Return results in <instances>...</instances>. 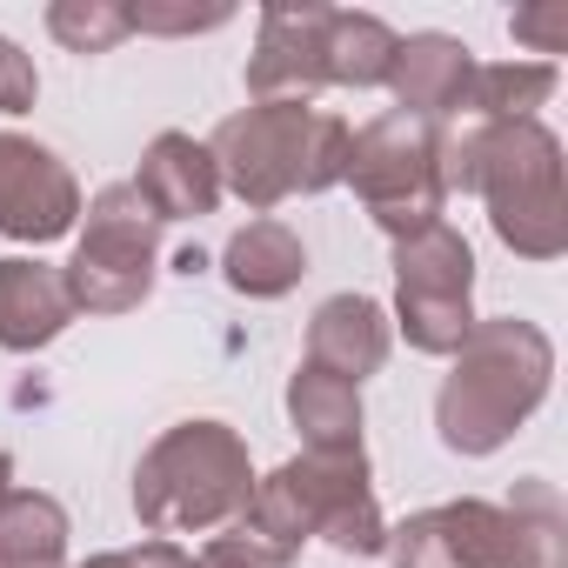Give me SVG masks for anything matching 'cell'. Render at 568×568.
I'll return each instance as SVG.
<instances>
[{"label": "cell", "mask_w": 568, "mask_h": 568, "mask_svg": "<svg viewBox=\"0 0 568 568\" xmlns=\"http://www.w3.org/2000/svg\"><path fill=\"white\" fill-rule=\"evenodd\" d=\"M555 388V342L528 315H481L435 388V435L448 455H501Z\"/></svg>", "instance_id": "cell-1"}, {"label": "cell", "mask_w": 568, "mask_h": 568, "mask_svg": "<svg viewBox=\"0 0 568 568\" xmlns=\"http://www.w3.org/2000/svg\"><path fill=\"white\" fill-rule=\"evenodd\" d=\"M254 495V455L234 422L187 415L161 428L134 462V521L161 541L174 535H221Z\"/></svg>", "instance_id": "cell-2"}, {"label": "cell", "mask_w": 568, "mask_h": 568, "mask_svg": "<svg viewBox=\"0 0 568 568\" xmlns=\"http://www.w3.org/2000/svg\"><path fill=\"white\" fill-rule=\"evenodd\" d=\"M348 141L355 128L335 108H254L247 101L207 134V154L221 168V194L247 201L254 214H274L295 194L342 187Z\"/></svg>", "instance_id": "cell-3"}, {"label": "cell", "mask_w": 568, "mask_h": 568, "mask_svg": "<svg viewBox=\"0 0 568 568\" xmlns=\"http://www.w3.org/2000/svg\"><path fill=\"white\" fill-rule=\"evenodd\" d=\"M561 134L548 121H515L481 134L475 194L488 207L495 241L515 261H561L568 254V187H561Z\"/></svg>", "instance_id": "cell-4"}, {"label": "cell", "mask_w": 568, "mask_h": 568, "mask_svg": "<svg viewBox=\"0 0 568 568\" xmlns=\"http://www.w3.org/2000/svg\"><path fill=\"white\" fill-rule=\"evenodd\" d=\"M74 315H134L161 281V221L134 194V181H108L74 227V254L61 267Z\"/></svg>", "instance_id": "cell-5"}, {"label": "cell", "mask_w": 568, "mask_h": 568, "mask_svg": "<svg viewBox=\"0 0 568 568\" xmlns=\"http://www.w3.org/2000/svg\"><path fill=\"white\" fill-rule=\"evenodd\" d=\"M355 201L368 207V221L388 234V241H408L435 221H448V194H442V174H435V128L415 121V114H375L355 128L348 141V174Z\"/></svg>", "instance_id": "cell-6"}, {"label": "cell", "mask_w": 568, "mask_h": 568, "mask_svg": "<svg viewBox=\"0 0 568 568\" xmlns=\"http://www.w3.org/2000/svg\"><path fill=\"white\" fill-rule=\"evenodd\" d=\"M274 481L288 488L295 515L308 521V541H328L335 555H382L388 548V515H382V495H375V468H368V448H302L295 462H281Z\"/></svg>", "instance_id": "cell-7"}, {"label": "cell", "mask_w": 568, "mask_h": 568, "mask_svg": "<svg viewBox=\"0 0 568 568\" xmlns=\"http://www.w3.org/2000/svg\"><path fill=\"white\" fill-rule=\"evenodd\" d=\"M322 34H328L322 0H267L254 14V54L241 68L247 101L254 108H315L328 88Z\"/></svg>", "instance_id": "cell-8"}, {"label": "cell", "mask_w": 568, "mask_h": 568, "mask_svg": "<svg viewBox=\"0 0 568 568\" xmlns=\"http://www.w3.org/2000/svg\"><path fill=\"white\" fill-rule=\"evenodd\" d=\"M81 181L48 141L0 134V234L21 247H54L81 227Z\"/></svg>", "instance_id": "cell-9"}, {"label": "cell", "mask_w": 568, "mask_h": 568, "mask_svg": "<svg viewBox=\"0 0 568 568\" xmlns=\"http://www.w3.org/2000/svg\"><path fill=\"white\" fill-rule=\"evenodd\" d=\"M468 81H475V48L455 41V34H402L395 41V61H388V101L395 114H415L428 128L442 121H462V101H468Z\"/></svg>", "instance_id": "cell-10"}, {"label": "cell", "mask_w": 568, "mask_h": 568, "mask_svg": "<svg viewBox=\"0 0 568 568\" xmlns=\"http://www.w3.org/2000/svg\"><path fill=\"white\" fill-rule=\"evenodd\" d=\"M134 194L154 207V221H201L221 207V168L207 154V141L181 134V128H161L148 148H141V168H134Z\"/></svg>", "instance_id": "cell-11"}, {"label": "cell", "mask_w": 568, "mask_h": 568, "mask_svg": "<svg viewBox=\"0 0 568 568\" xmlns=\"http://www.w3.org/2000/svg\"><path fill=\"white\" fill-rule=\"evenodd\" d=\"M388 355H395V322H388V308L375 295L348 288V295H328L308 315V362L315 368H328V375L362 388L368 375L388 368Z\"/></svg>", "instance_id": "cell-12"}, {"label": "cell", "mask_w": 568, "mask_h": 568, "mask_svg": "<svg viewBox=\"0 0 568 568\" xmlns=\"http://www.w3.org/2000/svg\"><path fill=\"white\" fill-rule=\"evenodd\" d=\"M74 328V302L54 261L41 254H8L0 261V348L8 355H41Z\"/></svg>", "instance_id": "cell-13"}, {"label": "cell", "mask_w": 568, "mask_h": 568, "mask_svg": "<svg viewBox=\"0 0 568 568\" xmlns=\"http://www.w3.org/2000/svg\"><path fill=\"white\" fill-rule=\"evenodd\" d=\"M302 274H308V241L274 214L241 221L221 247V281L241 302H281L302 288Z\"/></svg>", "instance_id": "cell-14"}, {"label": "cell", "mask_w": 568, "mask_h": 568, "mask_svg": "<svg viewBox=\"0 0 568 568\" xmlns=\"http://www.w3.org/2000/svg\"><path fill=\"white\" fill-rule=\"evenodd\" d=\"M388 267H395V295H408V302H475V247L448 221L395 241Z\"/></svg>", "instance_id": "cell-15"}, {"label": "cell", "mask_w": 568, "mask_h": 568, "mask_svg": "<svg viewBox=\"0 0 568 568\" xmlns=\"http://www.w3.org/2000/svg\"><path fill=\"white\" fill-rule=\"evenodd\" d=\"M288 422H295L302 448L335 455V448H362L368 408H362V388H355V382H342V375L302 362V368L288 375Z\"/></svg>", "instance_id": "cell-16"}, {"label": "cell", "mask_w": 568, "mask_h": 568, "mask_svg": "<svg viewBox=\"0 0 568 568\" xmlns=\"http://www.w3.org/2000/svg\"><path fill=\"white\" fill-rule=\"evenodd\" d=\"M555 88H561V68L555 61H475L462 121H481V128L541 121V108L555 101Z\"/></svg>", "instance_id": "cell-17"}, {"label": "cell", "mask_w": 568, "mask_h": 568, "mask_svg": "<svg viewBox=\"0 0 568 568\" xmlns=\"http://www.w3.org/2000/svg\"><path fill=\"white\" fill-rule=\"evenodd\" d=\"M395 28L368 8H328V34H322V68H328V88H348V94H375L388 81V61H395Z\"/></svg>", "instance_id": "cell-18"}, {"label": "cell", "mask_w": 568, "mask_h": 568, "mask_svg": "<svg viewBox=\"0 0 568 568\" xmlns=\"http://www.w3.org/2000/svg\"><path fill=\"white\" fill-rule=\"evenodd\" d=\"M68 508L48 488H14L0 501V568H68Z\"/></svg>", "instance_id": "cell-19"}, {"label": "cell", "mask_w": 568, "mask_h": 568, "mask_svg": "<svg viewBox=\"0 0 568 568\" xmlns=\"http://www.w3.org/2000/svg\"><path fill=\"white\" fill-rule=\"evenodd\" d=\"M48 34L68 54H114L128 41V8L121 0H48Z\"/></svg>", "instance_id": "cell-20"}, {"label": "cell", "mask_w": 568, "mask_h": 568, "mask_svg": "<svg viewBox=\"0 0 568 568\" xmlns=\"http://www.w3.org/2000/svg\"><path fill=\"white\" fill-rule=\"evenodd\" d=\"M227 21H234L227 0H207V8H194V0H134L128 8V34H154V41H194Z\"/></svg>", "instance_id": "cell-21"}, {"label": "cell", "mask_w": 568, "mask_h": 568, "mask_svg": "<svg viewBox=\"0 0 568 568\" xmlns=\"http://www.w3.org/2000/svg\"><path fill=\"white\" fill-rule=\"evenodd\" d=\"M382 555H388V568H462L442 508H415V515L388 521V548Z\"/></svg>", "instance_id": "cell-22"}, {"label": "cell", "mask_w": 568, "mask_h": 568, "mask_svg": "<svg viewBox=\"0 0 568 568\" xmlns=\"http://www.w3.org/2000/svg\"><path fill=\"white\" fill-rule=\"evenodd\" d=\"M194 568H295V555L274 548V541H261V535H247L241 521H227L221 535H207L194 548Z\"/></svg>", "instance_id": "cell-23"}, {"label": "cell", "mask_w": 568, "mask_h": 568, "mask_svg": "<svg viewBox=\"0 0 568 568\" xmlns=\"http://www.w3.org/2000/svg\"><path fill=\"white\" fill-rule=\"evenodd\" d=\"M34 101H41V68H34V54H28L14 34H0V121L34 114Z\"/></svg>", "instance_id": "cell-24"}, {"label": "cell", "mask_w": 568, "mask_h": 568, "mask_svg": "<svg viewBox=\"0 0 568 568\" xmlns=\"http://www.w3.org/2000/svg\"><path fill=\"white\" fill-rule=\"evenodd\" d=\"M508 34L528 48L521 61H548V54H561V48H568V8H561V0H548V8H515Z\"/></svg>", "instance_id": "cell-25"}, {"label": "cell", "mask_w": 568, "mask_h": 568, "mask_svg": "<svg viewBox=\"0 0 568 568\" xmlns=\"http://www.w3.org/2000/svg\"><path fill=\"white\" fill-rule=\"evenodd\" d=\"M74 568H194V555L181 548V541H134V548H101V555H88V561H74Z\"/></svg>", "instance_id": "cell-26"}, {"label": "cell", "mask_w": 568, "mask_h": 568, "mask_svg": "<svg viewBox=\"0 0 568 568\" xmlns=\"http://www.w3.org/2000/svg\"><path fill=\"white\" fill-rule=\"evenodd\" d=\"M14 488H21V481H14V455H8V448H0V501H8Z\"/></svg>", "instance_id": "cell-27"}]
</instances>
